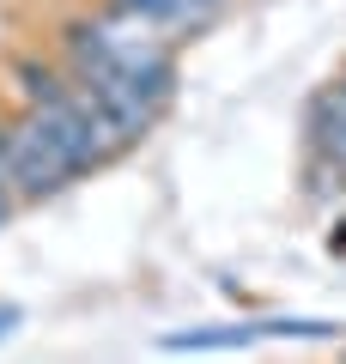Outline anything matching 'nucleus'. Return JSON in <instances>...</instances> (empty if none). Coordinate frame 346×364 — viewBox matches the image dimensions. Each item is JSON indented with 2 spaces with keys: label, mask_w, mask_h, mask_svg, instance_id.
Listing matches in <instances>:
<instances>
[{
  "label": "nucleus",
  "mask_w": 346,
  "mask_h": 364,
  "mask_svg": "<svg viewBox=\"0 0 346 364\" xmlns=\"http://www.w3.org/2000/svg\"><path fill=\"white\" fill-rule=\"evenodd\" d=\"M73 91V73L61 67V55L43 43V49H19L0 61V97L13 109H43L55 104V97H67Z\"/></svg>",
  "instance_id": "nucleus-1"
},
{
  "label": "nucleus",
  "mask_w": 346,
  "mask_h": 364,
  "mask_svg": "<svg viewBox=\"0 0 346 364\" xmlns=\"http://www.w3.org/2000/svg\"><path fill=\"white\" fill-rule=\"evenodd\" d=\"M19 322H25V310H19V304H0V340L13 334V328H19Z\"/></svg>",
  "instance_id": "nucleus-3"
},
{
  "label": "nucleus",
  "mask_w": 346,
  "mask_h": 364,
  "mask_svg": "<svg viewBox=\"0 0 346 364\" xmlns=\"http://www.w3.org/2000/svg\"><path fill=\"white\" fill-rule=\"evenodd\" d=\"M261 334V322L249 328H189V334H164L158 346L164 352H231V346H249Z\"/></svg>",
  "instance_id": "nucleus-2"
}]
</instances>
